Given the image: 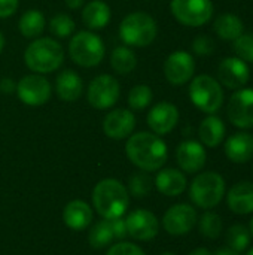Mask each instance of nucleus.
I'll list each match as a JSON object with an SVG mask.
<instances>
[{
	"label": "nucleus",
	"mask_w": 253,
	"mask_h": 255,
	"mask_svg": "<svg viewBox=\"0 0 253 255\" xmlns=\"http://www.w3.org/2000/svg\"><path fill=\"white\" fill-rule=\"evenodd\" d=\"M125 152L128 160L143 172L160 170L169 158L166 142L158 134L149 131L131 134L125 143Z\"/></svg>",
	"instance_id": "nucleus-1"
},
{
	"label": "nucleus",
	"mask_w": 253,
	"mask_h": 255,
	"mask_svg": "<svg viewBox=\"0 0 253 255\" xmlns=\"http://www.w3.org/2000/svg\"><path fill=\"white\" fill-rule=\"evenodd\" d=\"M92 205L103 220L122 218L130 206V193L119 181L103 179L92 190Z\"/></svg>",
	"instance_id": "nucleus-2"
},
{
	"label": "nucleus",
	"mask_w": 253,
	"mask_h": 255,
	"mask_svg": "<svg viewBox=\"0 0 253 255\" xmlns=\"http://www.w3.org/2000/svg\"><path fill=\"white\" fill-rule=\"evenodd\" d=\"M64 61V49L61 43L52 37H36L25 48L24 63L25 66L39 75L55 72Z\"/></svg>",
	"instance_id": "nucleus-3"
},
{
	"label": "nucleus",
	"mask_w": 253,
	"mask_h": 255,
	"mask_svg": "<svg viewBox=\"0 0 253 255\" xmlns=\"http://www.w3.org/2000/svg\"><path fill=\"white\" fill-rule=\"evenodd\" d=\"M158 34V25L152 15L137 10L128 13L119 25V37L127 46L143 48L151 45Z\"/></svg>",
	"instance_id": "nucleus-4"
},
{
	"label": "nucleus",
	"mask_w": 253,
	"mask_h": 255,
	"mask_svg": "<svg viewBox=\"0 0 253 255\" xmlns=\"http://www.w3.org/2000/svg\"><path fill=\"white\" fill-rule=\"evenodd\" d=\"M106 54L104 42L89 30L78 31L69 40V55L81 67L98 66Z\"/></svg>",
	"instance_id": "nucleus-5"
},
{
	"label": "nucleus",
	"mask_w": 253,
	"mask_h": 255,
	"mask_svg": "<svg viewBox=\"0 0 253 255\" xmlns=\"http://www.w3.org/2000/svg\"><path fill=\"white\" fill-rule=\"evenodd\" d=\"M225 196V179L218 172H204L194 178L189 187V197L195 206L212 209Z\"/></svg>",
	"instance_id": "nucleus-6"
},
{
	"label": "nucleus",
	"mask_w": 253,
	"mask_h": 255,
	"mask_svg": "<svg viewBox=\"0 0 253 255\" xmlns=\"http://www.w3.org/2000/svg\"><path fill=\"white\" fill-rule=\"evenodd\" d=\"M189 99L201 112L213 115L224 103V90L218 79L210 75H198L189 84Z\"/></svg>",
	"instance_id": "nucleus-7"
},
{
	"label": "nucleus",
	"mask_w": 253,
	"mask_h": 255,
	"mask_svg": "<svg viewBox=\"0 0 253 255\" xmlns=\"http://www.w3.org/2000/svg\"><path fill=\"white\" fill-rule=\"evenodd\" d=\"M173 16L186 27H201L213 16L212 0H171Z\"/></svg>",
	"instance_id": "nucleus-8"
},
{
	"label": "nucleus",
	"mask_w": 253,
	"mask_h": 255,
	"mask_svg": "<svg viewBox=\"0 0 253 255\" xmlns=\"http://www.w3.org/2000/svg\"><path fill=\"white\" fill-rule=\"evenodd\" d=\"M121 96V87L116 78L112 75H98L95 76L86 91L88 103L98 111H106L113 108Z\"/></svg>",
	"instance_id": "nucleus-9"
},
{
	"label": "nucleus",
	"mask_w": 253,
	"mask_h": 255,
	"mask_svg": "<svg viewBox=\"0 0 253 255\" xmlns=\"http://www.w3.org/2000/svg\"><path fill=\"white\" fill-rule=\"evenodd\" d=\"M15 91L18 99L27 106H42L51 99V84L45 76L39 73L22 76L16 82Z\"/></svg>",
	"instance_id": "nucleus-10"
},
{
	"label": "nucleus",
	"mask_w": 253,
	"mask_h": 255,
	"mask_svg": "<svg viewBox=\"0 0 253 255\" xmlns=\"http://www.w3.org/2000/svg\"><path fill=\"white\" fill-rule=\"evenodd\" d=\"M197 221L198 217L194 206L188 203H177L164 214L163 227L171 236H183L195 227Z\"/></svg>",
	"instance_id": "nucleus-11"
},
{
	"label": "nucleus",
	"mask_w": 253,
	"mask_h": 255,
	"mask_svg": "<svg viewBox=\"0 0 253 255\" xmlns=\"http://www.w3.org/2000/svg\"><path fill=\"white\" fill-rule=\"evenodd\" d=\"M195 72V60L186 51H174L164 61V76L171 85L189 82Z\"/></svg>",
	"instance_id": "nucleus-12"
},
{
	"label": "nucleus",
	"mask_w": 253,
	"mask_h": 255,
	"mask_svg": "<svg viewBox=\"0 0 253 255\" xmlns=\"http://www.w3.org/2000/svg\"><path fill=\"white\" fill-rule=\"evenodd\" d=\"M228 120L239 128L253 127V90L240 88L228 102Z\"/></svg>",
	"instance_id": "nucleus-13"
},
{
	"label": "nucleus",
	"mask_w": 253,
	"mask_h": 255,
	"mask_svg": "<svg viewBox=\"0 0 253 255\" xmlns=\"http://www.w3.org/2000/svg\"><path fill=\"white\" fill-rule=\"evenodd\" d=\"M251 78L249 66L239 57H227L218 66V81L230 90L243 88Z\"/></svg>",
	"instance_id": "nucleus-14"
},
{
	"label": "nucleus",
	"mask_w": 253,
	"mask_h": 255,
	"mask_svg": "<svg viewBox=\"0 0 253 255\" xmlns=\"http://www.w3.org/2000/svg\"><path fill=\"white\" fill-rule=\"evenodd\" d=\"M127 235L136 241H151L158 235L160 221L158 218L146 209H136L133 211L127 220Z\"/></svg>",
	"instance_id": "nucleus-15"
},
{
	"label": "nucleus",
	"mask_w": 253,
	"mask_h": 255,
	"mask_svg": "<svg viewBox=\"0 0 253 255\" xmlns=\"http://www.w3.org/2000/svg\"><path fill=\"white\" fill-rule=\"evenodd\" d=\"M136 127V117L131 109H113L103 120V131L107 137L121 140L130 137Z\"/></svg>",
	"instance_id": "nucleus-16"
},
{
	"label": "nucleus",
	"mask_w": 253,
	"mask_h": 255,
	"mask_svg": "<svg viewBox=\"0 0 253 255\" xmlns=\"http://www.w3.org/2000/svg\"><path fill=\"white\" fill-rule=\"evenodd\" d=\"M179 123V109L176 105L170 102L157 103L148 114V126L149 128L158 134H169Z\"/></svg>",
	"instance_id": "nucleus-17"
},
{
	"label": "nucleus",
	"mask_w": 253,
	"mask_h": 255,
	"mask_svg": "<svg viewBox=\"0 0 253 255\" xmlns=\"http://www.w3.org/2000/svg\"><path fill=\"white\" fill-rule=\"evenodd\" d=\"M176 160L183 172L197 173L206 166L207 152L201 142L183 140L176 149Z\"/></svg>",
	"instance_id": "nucleus-18"
},
{
	"label": "nucleus",
	"mask_w": 253,
	"mask_h": 255,
	"mask_svg": "<svg viewBox=\"0 0 253 255\" xmlns=\"http://www.w3.org/2000/svg\"><path fill=\"white\" fill-rule=\"evenodd\" d=\"M225 155L230 161L243 164L253 158V134L239 131L230 136L225 142Z\"/></svg>",
	"instance_id": "nucleus-19"
},
{
	"label": "nucleus",
	"mask_w": 253,
	"mask_h": 255,
	"mask_svg": "<svg viewBox=\"0 0 253 255\" xmlns=\"http://www.w3.org/2000/svg\"><path fill=\"white\" fill-rule=\"evenodd\" d=\"M155 185L157 190L169 197H176L180 196L185 190H186V176L182 170L179 169H163L158 172L157 178H155Z\"/></svg>",
	"instance_id": "nucleus-20"
},
{
	"label": "nucleus",
	"mask_w": 253,
	"mask_h": 255,
	"mask_svg": "<svg viewBox=\"0 0 253 255\" xmlns=\"http://www.w3.org/2000/svg\"><path fill=\"white\" fill-rule=\"evenodd\" d=\"M227 203L231 212L237 215H249L253 212V182L236 184L227 196Z\"/></svg>",
	"instance_id": "nucleus-21"
},
{
	"label": "nucleus",
	"mask_w": 253,
	"mask_h": 255,
	"mask_svg": "<svg viewBox=\"0 0 253 255\" xmlns=\"http://www.w3.org/2000/svg\"><path fill=\"white\" fill-rule=\"evenodd\" d=\"M92 209L84 200H72L63 211V220L66 226L75 232L85 230L92 223Z\"/></svg>",
	"instance_id": "nucleus-22"
},
{
	"label": "nucleus",
	"mask_w": 253,
	"mask_h": 255,
	"mask_svg": "<svg viewBox=\"0 0 253 255\" xmlns=\"http://www.w3.org/2000/svg\"><path fill=\"white\" fill-rule=\"evenodd\" d=\"M55 91L57 96L64 102H75L82 96L84 82L82 78L70 69H66L57 75L55 79Z\"/></svg>",
	"instance_id": "nucleus-23"
},
{
	"label": "nucleus",
	"mask_w": 253,
	"mask_h": 255,
	"mask_svg": "<svg viewBox=\"0 0 253 255\" xmlns=\"http://www.w3.org/2000/svg\"><path fill=\"white\" fill-rule=\"evenodd\" d=\"M110 6L103 0H91L82 10V21L89 30L104 28L110 21Z\"/></svg>",
	"instance_id": "nucleus-24"
},
{
	"label": "nucleus",
	"mask_w": 253,
	"mask_h": 255,
	"mask_svg": "<svg viewBox=\"0 0 253 255\" xmlns=\"http://www.w3.org/2000/svg\"><path fill=\"white\" fill-rule=\"evenodd\" d=\"M225 133H227L225 124L216 115H209L207 118L201 121L198 127L200 140L204 146H209V148L219 146L225 139Z\"/></svg>",
	"instance_id": "nucleus-25"
},
{
	"label": "nucleus",
	"mask_w": 253,
	"mask_h": 255,
	"mask_svg": "<svg viewBox=\"0 0 253 255\" xmlns=\"http://www.w3.org/2000/svg\"><path fill=\"white\" fill-rule=\"evenodd\" d=\"M213 28H215V33L221 39L230 40V42H234L236 39H239L245 33L243 21L234 13H222V15H219L215 19Z\"/></svg>",
	"instance_id": "nucleus-26"
},
{
	"label": "nucleus",
	"mask_w": 253,
	"mask_h": 255,
	"mask_svg": "<svg viewBox=\"0 0 253 255\" xmlns=\"http://www.w3.org/2000/svg\"><path fill=\"white\" fill-rule=\"evenodd\" d=\"M45 24H46V21H45V16H43V13L40 10L28 9L21 15L19 22H18V28H19V33L24 37L36 39L43 33Z\"/></svg>",
	"instance_id": "nucleus-27"
},
{
	"label": "nucleus",
	"mask_w": 253,
	"mask_h": 255,
	"mask_svg": "<svg viewBox=\"0 0 253 255\" xmlns=\"http://www.w3.org/2000/svg\"><path fill=\"white\" fill-rule=\"evenodd\" d=\"M110 66L112 69L119 73V75H128L130 72H133L137 66V57L136 52L127 46H116L112 54H110Z\"/></svg>",
	"instance_id": "nucleus-28"
},
{
	"label": "nucleus",
	"mask_w": 253,
	"mask_h": 255,
	"mask_svg": "<svg viewBox=\"0 0 253 255\" xmlns=\"http://www.w3.org/2000/svg\"><path fill=\"white\" fill-rule=\"evenodd\" d=\"M113 239H115V235H113L109 220H101L97 224H94L88 236L89 245L95 250L106 248L107 245L113 242Z\"/></svg>",
	"instance_id": "nucleus-29"
},
{
	"label": "nucleus",
	"mask_w": 253,
	"mask_h": 255,
	"mask_svg": "<svg viewBox=\"0 0 253 255\" xmlns=\"http://www.w3.org/2000/svg\"><path fill=\"white\" fill-rule=\"evenodd\" d=\"M251 233L249 229H246L242 224H236L231 226L228 229L227 233V244L231 250H234L236 253H243L249 248L251 245Z\"/></svg>",
	"instance_id": "nucleus-30"
},
{
	"label": "nucleus",
	"mask_w": 253,
	"mask_h": 255,
	"mask_svg": "<svg viewBox=\"0 0 253 255\" xmlns=\"http://www.w3.org/2000/svg\"><path fill=\"white\" fill-rule=\"evenodd\" d=\"M152 97H154V93L151 87L146 84H139L130 90L127 100H128V106L131 111H143L151 105Z\"/></svg>",
	"instance_id": "nucleus-31"
},
{
	"label": "nucleus",
	"mask_w": 253,
	"mask_h": 255,
	"mask_svg": "<svg viewBox=\"0 0 253 255\" xmlns=\"http://www.w3.org/2000/svg\"><path fill=\"white\" fill-rule=\"evenodd\" d=\"M224 223L222 218L212 211H207L200 218V232L207 239H218L222 233Z\"/></svg>",
	"instance_id": "nucleus-32"
},
{
	"label": "nucleus",
	"mask_w": 253,
	"mask_h": 255,
	"mask_svg": "<svg viewBox=\"0 0 253 255\" xmlns=\"http://www.w3.org/2000/svg\"><path fill=\"white\" fill-rule=\"evenodd\" d=\"M152 187H154L152 178L143 170L139 173H134L128 179V193L136 199H143L149 196V193L152 191Z\"/></svg>",
	"instance_id": "nucleus-33"
},
{
	"label": "nucleus",
	"mask_w": 253,
	"mask_h": 255,
	"mask_svg": "<svg viewBox=\"0 0 253 255\" xmlns=\"http://www.w3.org/2000/svg\"><path fill=\"white\" fill-rule=\"evenodd\" d=\"M49 30L54 36L66 39L75 31V21L67 13H57L49 21Z\"/></svg>",
	"instance_id": "nucleus-34"
},
{
	"label": "nucleus",
	"mask_w": 253,
	"mask_h": 255,
	"mask_svg": "<svg viewBox=\"0 0 253 255\" xmlns=\"http://www.w3.org/2000/svg\"><path fill=\"white\" fill-rule=\"evenodd\" d=\"M234 51L243 61L253 63V33H243L239 39H236Z\"/></svg>",
	"instance_id": "nucleus-35"
},
{
	"label": "nucleus",
	"mask_w": 253,
	"mask_h": 255,
	"mask_svg": "<svg viewBox=\"0 0 253 255\" xmlns=\"http://www.w3.org/2000/svg\"><path fill=\"white\" fill-rule=\"evenodd\" d=\"M192 51L197 55H210L215 51V42L207 34H200L192 40Z\"/></svg>",
	"instance_id": "nucleus-36"
},
{
	"label": "nucleus",
	"mask_w": 253,
	"mask_h": 255,
	"mask_svg": "<svg viewBox=\"0 0 253 255\" xmlns=\"http://www.w3.org/2000/svg\"><path fill=\"white\" fill-rule=\"evenodd\" d=\"M106 255H146L145 251L130 242H118L109 248Z\"/></svg>",
	"instance_id": "nucleus-37"
},
{
	"label": "nucleus",
	"mask_w": 253,
	"mask_h": 255,
	"mask_svg": "<svg viewBox=\"0 0 253 255\" xmlns=\"http://www.w3.org/2000/svg\"><path fill=\"white\" fill-rule=\"evenodd\" d=\"M19 0H0V18L12 16L18 9Z\"/></svg>",
	"instance_id": "nucleus-38"
},
{
	"label": "nucleus",
	"mask_w": 253,
	"mask_h": 255,
	"mask_svg": "<svg viewBox=\"0 0 253 255\" xmlns=\"http://www.w3.org/2000/svg\"><path fill=\"white\" fill-rule=\"evenodd\" d=\"M109 221H110V226H112L115 239H124L125 236H128V235H127L125 220H122V218H115V220H109Z\"/></svg>",
	"instance_id": "nucleus-39"
},
{
	"label": "nucleus",
	"mask_w": 253,
	"mask_h": 255,
	"mask_svg": "<svg viewBox=\"0 0 253 255\" xmlns=\"http://www.w3.org/2000/svg\"><path fill=\"white\" fill-rule=\"evenodd\" d=\"M0 90L4 93V94H10L16 90V82L10 78H3L0 81Z\"/></svg>",
	"instance_id": "nucleus-40"
},
{
	"label": "nucleus",
	"mask_w": 253,
	"mask_h": 255,
	"mask_svg": "<svg viewBox=\"0 0 253 255\" xmlns=\"http://www.w3.org/2000/svg\"><path fill=\"white\" fill-rule=\"evenodd\" d=\"M64 1L69 9H79L84 4V0H64Z\"/></svg>",
	"instance_id": "nucleus-41"
},
{
	"label": "nucleus",
	"mask_w": 253,
	"mask_h": 255,
	"mask_svg": "<svg viewBox=\"0 0 253 255\" xmlns=\"http://www.w3.org/2000/svg\"><path fill=\"white\" fill-rule=\"evenodd\" d=\"M188 255H213L207 248H197V250H194L192 253H189Z\"/></svg>",
	"instance_id": "nucleus-42"
},
{
	"label": "nucleus",
	"mask_w": 253,
	"mask_h": 255,
	"mask_svg": "<svg viewBox=\"0 0 253 255\" xmlns=\"http://www.w3.org/2000/svg\"><path fill=\"white\" fill-rule=\"evenodd\" d=\"M215 255H240V253H236L231 248H224V250H219Z\"/></svg>",
	"instance_id": "nucleus-43"
},
{
	"label": "nucleus",
	"mask_w": 253,
	"mask_h": 255,
	"mask_svg": "<svg viewBox=\"0 0 253 255\" xmlns=\"http://www.w3.org/2000/svg\"><path fill=\"white\" fill-rule=\"evenodd\" d=\"M3 48H4V36H3V33L0 31V52L3 51Z\"/></svg>",
	"instance_id": "nucleus-44"
},
{
	"label": "nucleus",
	"mask_w": 253,
	"mask_h": 255,
	"mask_svg": "<svg viewBox=\"0 0 253 255\" xmlns=\"http://www.w3.org/2000/svg\"><path fill=\"white\" fill-rule=\"evenodd\" d=\"M249 233H251V236L253 238V218L251 220V224H249Z\"/></svg>",
	"instance_id": "nucleus-45"
},
{
	"label": "nucleus",
	"mask_w": 253,
	"mask_h": 255,
	"mask_svg": "<svg viewBox=\"0 0 253 255\" xmlns=\"http://www.w3.org/2000/svg\"><path fill=\"white\" fill-rule=\"evenodd\" d=\"M161 255H177V254H174V253H163Z\"/></svg>",
	"instance_id": "nucleus-46"
},
{
	"label": "nucleus",
	"mask_w": 253,
	"mask_h": 255,
	"mask_svg": "<svg viewBox=\"0 0 253 255\" xmlns=\"http://www.w3.org/2000/svg\"><path fill=\"white\" fill-rule=\"evenodd\" d=\"M246 255H253V248L252 250H249V251H248V254Z\"/></svg>",
	"instance_id": "nucleus-47"
}]
</instances>
